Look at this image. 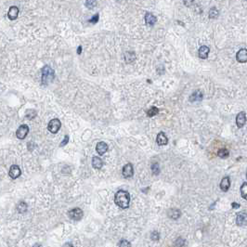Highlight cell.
Wrapping results in <instances>:
<instances>
[{
  "label": "cell",
  "instance_id": "obj_1",
  "mask_svg": "<svg viewBox=\"0 0 247 247\" xmlns=\"http://www.w3.org/2000/svg\"><path fill=\"white\" fill-rule=\"evenodd\" d=\"M114 203L122 209H126L129 206L130 203V195L128 191L120 189L114 195Z\"/></svg>",
  "mask_w": 247,
  "mask_h": 247
},
{
  "label": "cell",
  "instance_id": "obj_2",
  "mask_svg": "<svg viewBox=\"0 0 247 247\" xmlns=\"http://www.w3.org/2000/svg\"><path fill=\"white\" fill-rule=\"evenodd\" d=\"M54 77H55V73L51 67L46 65L42 69V84L43 85H48L49 83L53 81Z\"/></svg>",
  "mask_w": 247,
  "mask_h": 247
},
{
  "label": "cell",
  "instance_id": "obj_3",
  "mask_svg": "<svg viewBox=\"0 0 247 247\" xmlns=\"http://www.w3.org/2000/svg\"><path fill=\"white\" fill-rule=\"evenodd\" d=\"M61 126H62V123H61V121L59 119H52L50 122L48 123L47 129H48L49 132H51L52 134H56L60 130Z\"/></svg>",
  "mask_w": 247,
  "mask_h": 247
},
{
  "label": "cell",
  "instance_id": "obj_4",
  "mask_svg": "<svg viewBox=\"0 0 247 247\" xmlns=\"http://www.w3.org/2000/svg\"><path fill=\"white\" fill-rule=\"evenodd\" d=\"M29 133V126L27 125H22L16 132V137L20 139H23Z\"/></svg>",
  "mask_w": 247,
  "mask_h": 247
},
{
  "label": "cell",
  "instance_id": "obj_5",
  "mask_svg": "<svg viewBox=\"0 0 247 247\" xmlns=\"http://www.w3.org/2000/svg\"><path fill=\"white\" fill-rule=\"evenodd\" d=\"M68 216L71 219L74 220H80L83 217V211L80 208H74L69 211Z\"/></svg>",
  "mask_w": 247,
  "mask_h": 247
},
{
  "label": "cell",
  "instance_id": "obj_6",
  "mask_svg": "<svg viewBox=\"0 0 247 247\" xmlns=\"http://www.w3.org/2000/svg\"><path fill=\"white\" fill-rule=\"evenodd\" d=\"M122 174H123V177H125V178L132 177H133V174H134V168H133L132 164H130V163L126 164V165L123 167Z\"/></svg>",
  "mask_w": 247,
  "mask_h": 247
},
{
  "label": "cell",
  "instance_id": "obj_7",
  "mask_svg": "<svg viewBox=\"0 0 247 247\" xmlns=\"http://www.w3.org/2000/svg\"><path fill=\"white\" fill-rule=\"evenodd\" d=\"M236 224L241 227L247 225V213L246 212H240L237 214Z\"/></svg>",
  "mask_w": 247,
  "mask_h": 247
},
{
  "label": "cell",
  "instance_id": "obj_8",
  "mask_svg": "<svg viewBox=\"0 0 247 247\" xmlns=\"http://www.w3.org/2000/svg\"><path fill=\"white\" fill-rule=\"evenodd\" d=\"M236 60L238 62H241V63L247 62V49L246 48H241L237 52Z\"/></svg>",
  "mask_w": 247,
  "mask_h": 247
},
{
  "label": "cell",
  "instance_id": "obj_9",
  "mask_svg": "<svg viewBox=\"0 0 247 247\" xmlns=\"http://www.w3.org/2000/svg\"><path fill=\"white\" fill-rule=\"evenodd\" d=\"M246 123V114L244 112H241L236 116V125L239 128H241L244 126Z\"/></svg>",
  "mask_w": 247,
  "mask_h": 247
},
{
  "label": "cell",
  "instance_id": "obj_10",
  "mask_svg": "<svg viewBox=\"0 0 247 247\" xmlns=\"http://www.w3.org/2000/svg\"><path fill=\"white\" fill-rule=\"evenodd\" d=\"M9 174H10V177L11 178L15 179V178H18L22 175V171H21V168L17 165H13L10 166Z\"/></svg>",
  "mask_w": 247,
  "mask_h": 247
},
{
  "label": "cell",
  "instance_id": "obj_11",
  "mask_svg": "<svg viewBox=\"0 0 247 247\" xmlns=\"http://www.w3.org/2000/svg\"><path fill=\"white\" fill-rule=\"evenodd\" d=\"M204 98V94L202 91L200 90H196L194 91L190 96H189V102H201Z\"/></svg>",
  "mask_w": 247,
  "mask_h": 247
},
{
  "label": "cell",
  "instance_id": "obj_12",
  "mask_svg": "<svg viewBox=\"0 0 247 247\" xmlns=\"http://www.w3.org/2000/svg\"><path fill=\"white\" fill-rule=\"evenodd\" d=\"M96 151L100 155H103L108 151V145L105 142H98L96 146Z\"/></svg>",
  "mask_w": 247,
  "mask_h": 247
},
{
  "label": "cell",
  "instance_id": "obj_13",
  "mask_svg": "<svg viewBox=\"0 0 247 247\" xmlns=\"http://www.w3.org/2000/svg\"><path fill=\"white\" fill-rule=\"evenodd\" d=\"M157 21V18L153 14V13H150V12H147L145 14V22L147 25L149 26H153L155 24Z\"/></svg>",
  "mask_w": 247,
  "mask_h": 247
},
{
  "label": "cell",
  "instance_id": "obj_14",
  "mask_svg": "<svg viewBox=\"0 0 247 247\" xmlns=\"http://www.w3.org/2000/svg\"><path fill=\"white\" fill-rule=\"evenodd\" d=\"M209 52H210V48L207 46H202L199 48V51H198L199 58H201L203 60L207 59L208 58V55H209Z\"/></svg>",
  "mask_w": 247,
  "mask_h": 247
},
{
  "label": "cell",
  "instance_id": "obj_15",
  "mask_svg": "<svg viewBox=\"0 0 247 247\" xmlns=\"http://www.w3.org/2000/svg\"><path fill=\"white\" fill-rule=\"evenodd\" d=\"M156 142L159 146H165L168 143V138L166 137V135L164 133V132H160L158 135H157V137H156Z\"/></svg>",
  "mask_w": 247,
  "mask_h": 247
},
{
  "label": "cell",
  "instance_id": "obj_16",
  "mask_svg": "<svg viewBox=\"0 0 247 247\" xmlns=\"http://www.w3.org/2000/svg\"><path fill=\"white\" fill-rule=\"evenodd\" d=\"M18 14H19V9L17 7L12 6V7L10 8V10L8 12V17H9L10 20H11V21L16 20L17 17H18Z\"/></svg>",
  "mask_w": 247,
  "mask_h": 247
},
{
  "label": "cell",
  "instance_id": "obj_17",
  "mask_svg": "<svg viewBox=\"0 0 247 247\" xmlns=\"http://www.w3.org/2000/svg\"><path fill=\"white\" fill-rule=\"evenodd\" d=\"M220 189L222 191H228L229 187H230V179L229 177H225L222 178L221 182H220Z\"/></svg>",
  "mask_w": 247,
  "mask_h": 247
},
{
  "label": "cell",
  "instance_id": "obj_18",
  "mask_svg": "<svg viewBox=\"0 0 247 247\" xmlns=\"http://www.w3.org/2000/svg\"><path fill=\"white\" fill-rule=\"evenodd\" d=\"M167 216L171 218V219H177L179 218V217L181 216V212L178 209H170L167 212Z\"/></svg>",
  "mask_w": 247,
  "mask_h": 247
},
{
  "label": "cell",
  "instance_id": "obj_19",
  "mask_svg": "<svg viewBox=\"0 0 247 247\" xmlns=\"http://www.w3.org/2000/svg\"><path fill=\"white\" fill-rule=\"evenodd\" d=\"M92 165L96 169H101L102 167V165H103V162H102V160L100 157L95 156L92 159Z\"/></svg>",
  "mask_w": 247,
  "mask_h": 247
},
{
  "label": "cell",
  "instance_id": "obj_20",
  "mask_svg": "<svg viewBox=\"0 0 247 247\" xmlns=\"http://www.w3.org/2000/svg\"><path fill=\"white\" fill-rule=\"evenodd\" d=\"M125 60L127 63H132L135 60H136V55L134 52H126L125 55Z\"/></svg>",
  "mask_w": 247,
  "mask_h": 247
},
{
  "label": "cell",
  "instance_id": "obj_21",
  "mask_svg": "<svg viewBox=\"0 0 247 247\" xmlns=\"http://www.w3.org/2000/svg\"><path fill=\"white\" fill-rule=\"evenodd\" d=\"M241 196L244 200H247V182H244L241 186Z\"/></svg>",
  "mask_w": 247,
  "mask_h": 247
},
{
  "label": "cell",
  "instance_id": "obj_22",
  "mask_svg": "<svg viewBox=\"0 0 247 247\" xmlns=\"http://www.w3.org/2000/svg\"><path fill=\"white\" fill-rule=\"evenodd\" d=\"M158 113H159L158 108L155 107V106H153V107H151L150 110H148V111H147V115L149 116V117H153V116L158 114Z\"/></svg>",
  "mask_w": 247,
  "mask_h": 247
},
{
  "label": "cell",
  "instance_id": "obj_23",
  "mask_svg": "<svg viewBox=\"0 0 247 247\" xmlns=\"http://www.w3.org/2000/svg\"><path fill=\"white\" fill-rule=\"evenodd\" d=\"M219 15V11L215 8L213 7L210 10H209V18L210 19H217Z\"/></svg>",
  "mask_w": 247,
  "mask_h": 247
},
{
  "label": "cell",
  "instance_id": "obj_24",
  "mask_svg": "<svg viewBox=\"0 0 247 247\" xmlns=\"http://www.w3.org/2000/svg\"><path fill=\"white\" fill-rule=\"evenodd\" d=\"M229 155V153L228 150H226V149H221V150H219V151L217 152V156L220 157V158L225 159V158H228Z\"/></svg>",
  "mask_w": 247,
  "mask_h": 247
},
{
  "label": "cell",
  "instance_id": "obj_25",
  "mask_svg": "<svg viewBox=\"0 0 247 247\" xmlns=\"http://www.w3.org/2000/svg\"><path fill=\"white\" fill-rule=\"evenodd\" d=\"M17 210L20 212V213H24L25 211H27V205L24 203V202H21L18 204L17 205Z\"/></svg>",
  "mask_w": 247,
  "mask_h": 247
},
{
  "label": "cell",
  "instance_id": "obj_26",
  "mask_svg": "<svg viewBox=\"0 0 247 247\" xmlns=\"http://www.w3.org/2000/svg\"><path fill=\"white\" fill-rule=\"evenodd\" d=\"M86 7L87 9H93L96 5H97V0H86V3H85Z\"/></svg>",
  "mask_w": 247,
  "mask_h": 247
},
{
  "label": "cell",
  "instance_id": "obj_27",
  "mask_svg": "<svg viewBox=\"0 0 247 247\" xmlns=\"http://www.w3.org/2000/svg\"><path fill=\"white\" fill-rule=\"evenodd\" d=\"M152 171L154 175H159L160 173V167H159V165L157 163H154L153 165H152Z\"/></svg>",
  "mask_w": 247,
  "mask_h": 247
},
{
  "label": "cell",
  "instance_id": "obj_28",
  "mask_svg": "<svg viewBox=\"0 0 247 247\" xmlns=\"http://www.w3.org/2000/svg\"><path fill=\"white\" fill-rule=\"evenodd\" d=\"M159 238H160V235H159V232H157V231H153L151 235V239L154 241H157L159 240Z\"/></svg>",
  "mask_w": 247,
  "mask_h": 247
},
{
  "label": "cell",
  "instance_id": "obj_29",
  "mask_svg": "<svg viewBox=\"0 0 247 247\" xmlns=\"http://www.w3.org/2000/svg\"><path fill=\"white\" fill-rule=\"evenodd\" d=\"M98 19H100V15H98V14H95L88 22H91V23H97L98 22Z\"/></svg>",
  "mask_w": 247,
  "mask_h": 247
},
{
  "label": "cell",
  "instance_id": "obj_30",
  "mask_svg": "<svg viewBox=\"0 0 247 247\" xmlns=\"http://www.w3.org/2000/svg\"><path fill=\"white\" fill-rule=\"evenodd\" d=\"M118 246H131V243L126 240H121L120 242L118 243Z\"/></svg>",
  "mask_w": 247,
  "mask_h": 247
},
{
  "label": "cell",
  "instance_id": "obj_31",
  "mask_svg": "<svg viewBox=\"0 0 247 247\" xmlns=\"http://www.w3.org/2000/svg\"><path fill=\"white\" fill-rule=\"evenodd\" d=\"M183 3L186 7H191L194 3V0H183Z\"/></svg>",
  "mask_w": 247,
  "mask_h": 247
},
{
  "label": "cell",
  "instance_id": "obj_32",
  "mask_svg": "<svg viewBox=\"0 0 247 247\" xmlns=\"http://www.w3.org/2000/svg\"><path fill=\"white\" fill-rule=\"evenodd\" d=\"M68 141H69V137L68 136H65L64 137V138H63V140L61 142V146L62 147V146H64L65 144H67L68 143Z\"/></svg>",
  "mask_w": 247,
  "mask_h": 247
},
{
  "label": "cell",
  "instance_id": "obj_33",
  "mask_svg": "<svg viewBox=\"0 0 247 247\" xmlns=\"http://www.w3.org/2000/svg\"><path fill=\"white\" fill-rule=\"evenodd\" d=\"M231 206H232V208H238V207H240V205H238L237 203H232Z\"/></svg>",
  "mask_w": 247,
  "mask_h": 247
},
{
  "label": "cell",
  "instance_id": "obj_34",
  "mask_svg": "<svg viewBox=\"0 0 247 247\" xmlns=\"http://www.w3.org/2000/svg\"><path fill=\"white\" fill-rule=\"evenodd\" d=\"M82 52V46H78V48H77V54H80Z\"/></svg>",
  "mask_w": 247,
  "mask_h": 247
},
{
  "label": "cell",
  "instance_id": "obj_35",
  "mask_svg": "<svg viewBox=\"0 0 247 247\" xmlns=\"http://www.w3.org/2000/svg\"><path fill=\"white\" fill-rule=\"evenodd\" d=\"M246 178H247V170H246Z\"/></svg>",
  "mask_w": 247,
  "mask_h": 247
},
{
  "label": "cell",
  "instance_id": "obj_36",
  "mask_svg": "<svg viewBox=\"0 0 247 247\" xmlns=\"http://www.w3.org/2000/svg\"><path fill=\"white\" fill-rule=\"evenodd\" d=\"M246 1H247V0H246Z\"/></svg>",
  "mask_w": 247,
  "mask_h": 247
}]
</instances>
